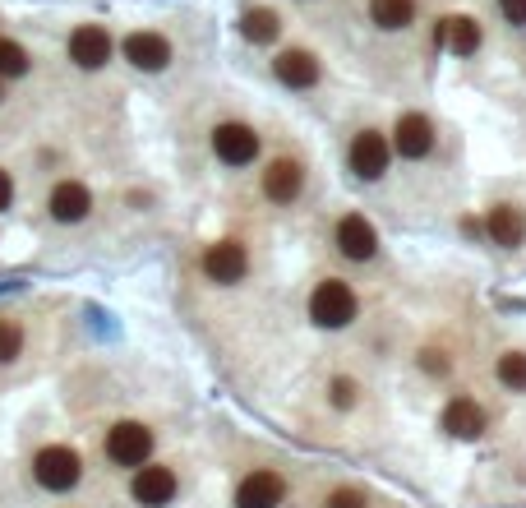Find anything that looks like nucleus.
<instances>
[{
	"label": "nucleus",
	"instance_id": "nucleus-17",
	"mask_svg": "<svg viewBox=\"0 0 526 508\" xmlns=\"http://www.w3.org/2000/svg\"><path fill=\"white\" fill-rule=\"evenodd\" d=\"M88 208H93V194H88V185L60 181L56 190H51V218H56V222H84Z\"/></svg>",
	"mask_w": 526,
	"mask_h": 508
},
{
	"label": "nucleus",
	"instance_id": "nucleus-9",
	"mask_svg": "<svg viewBox=\"0 0 526 508\" xmlns=\"http://www.w3.org/2000/svg\"><path fill=\"white\" fill-rule=\"evenodd\" d=\"M443 430H448L453 439H462V444H471V439H480L485 430H490V416H485V407H480L476 398L457 393V398L443 407Z\"/></svg>",
	"mask_w": 526,
	"mask_h": 508
},
{
	"label": "nucleus",
	"instance_id": "nucleus-15",
	"mask_svg": "<svg viewBox=\"0 0 526 508\" xmlns=\"http://www.w3.org/2000/svg\"><path fill=\"white\" fill-rule=\"evenodd\" d=\"M125 61L134 65V70H167L171 65V42L162 33H130L125 37Z\"/></svg>",
	"mask_w": 526,
	"mask_h": 508
},
{
	"label": "nucleus",
	"instance_id": "nucleus-12",
	"mask_svg": "<svg viewBox=\"0 0 526 508\" xmlns=\"http://www.w3.org/2000/svg\"><path fill=\"white\" fill-rule=\"evenodd\" d=\"M282 499H287V481L277 472H268V467L250 472L236 485V508H277Z\"/></svg>",
	"mask_w": 526,
	"mask_h": 508
},
{
	"label": "nucleus",
	"instance_id": "nucleus-25",
	"mask_svg": "<svg viewBox=\"0 0 526 508\" xmlns=\"http://www.w3.org/2000/svg\"><path fill=\"white\" fill-rule=\"evenodd\" d=\"M356 402H360L356 379H342V375H337V379H333V407H337V412H351Z\"/></svg>",
	"mask_w": 526,
	"mask_h": 508
},
{
	"label": "nucleus",
	"instance_id": "nucleus-10",
	"mask_svg": "<svg viewBox=\"0 0 526 508\" xmlns=\"http://www.w3.org/2000/svg\"><path fill=\"white\" fill-rule=\"evenodd\" d=\"M333 241H337V250L347 254V259H356V264H365V259L379 254V236H374L370 218H360V213H342V218H337Z\"/></svg>",
	"mask_w": 526,
	"mask_h": 508
},
{
	"label": "nucleus",
	"instance_id": "nucleus-13",
	"mask_svg": "<svg viewBox=\"0 0 526 508\" xmlns=\"http://www.w3.org/2000/svg\"><path fill=\"white\" fill-rule=\"evenodd\" d=\"M70 61L79 70H102L111 61V33L97 24H79L70 33Z\"/></svg>",
	"mask_w": 526,
	"mask_h": 508
},
{
	"label": "nucleus",
	"instance_id": "nucleus-29",
	"mask_svg": "<svg viewBox=\"0 0 526 508\" xmlns=\"http://www.w3.org/2000/svg\"><path fill=\"white\" fill-rule=\"evenodd\" d=\"M0 102H5V88H0Z\"/></svg>",
	"mask_w": 526,
	"mask_h": 508
},
{
	"label": "nucleus",
	"instance_id": "nucleus-19",
	"mask_svg": "<svg viewBox=\"0 0 526 508\" xmlns=\"http://www.w3.org/2000/svg\"><path fill=\"white\" fill-rule=\"evenodd\" d=\"M277 33H282V14L268 10V5H254V10L240 14V37H245V42H254V47H268V42H277Z\"/></svg>",
	"mask_w": 526,
	"mask_h": 508
},
{
	"label": "nucleus",
	"instance_id": "nucleus-3",
	"mask_svg": "<svg viewBox=\"0 0 526 508\" xmlns=\"http://www.w3.org/2000/svg\"><path fill=\"white\" fill-rule=\"evenodd\" d=\"M33 476H37L42 490L65 495V490H74L79 476H84V458H79L74 448H65V444H51V448H42V453L33 458Z\"/></svg>",
	"mask_w": 526,
	"mask_h": 508
},
{
	"label": "nucleus",
	"instance_id": "nucleus-5",
	"mask_svg": "<svg viewBox=\"0 0 526 508\" xmlns=\"http://www.w3.org/2000/svg\"><path fill=\"white\" fill-rule=\"evenodd\" d=\"M388 139H393V148H397V153H402L407 162L430 158L434 144H439V134H434V121L425 116V111H402Z\"/></svg>",
	"mask_w": 526,
	"mask_h": 508
},
{
	"label": "nucleus",
	"instance_id": "nucleus-16",
	"mask_svg": "<svg viewBox=\"0 0 526 508\" xmlns=\"http://www.w3.org/2000/svg\"><path fill=\"white\" fill-rule=\"evenodd\" d=\"M485 231H490V241L503 245V250H517L526 241V213L517 204H494L485 213Z\"/></svg>",
	"mask_w": 526,
	"mask_h": 508
},
{
	"label": "nucleus",
	"instance_id": "nucleus-8",
	"mask_svg": "<svg viewBox=\"0 0 526 508\" xmlns=\"http://www.w3.org/2000/svg\"><path fill=\"white\" fill-rule=\"evenodd\" d=\"M305 190V167L296 158H273L263 167V199L268 204H296Z\"/></svg>",
	"mask_w": 526,
	"mask_h": 508
},
{
	"label": "nucleus",
	"instance_id": "nucleus-1",
	"mask_svg": "<svg viewBox=\"0 0 526 508\" xmlns=\"http://www.w3.org/2000/svg\"><path fill=\"white\" fill-rule=\"evenodd\" d=\"M356 315H360V301H356V291H351V282H342V278H323L319 287L310 291V319L319 328H347V324H356Z\"/></svg>",
	"mask_w": 526,
	"mask_h": 508
},
{
	"label": "nucleus",
	"instance_id": "nucleus-4",
	"mask_svg": "<svg viewBox=\"0 0 526 508\" xmlns=\"http://www.w3.org/2000/svg\"><path fill=\"white\" fill-rule=\"evenodd\" d=\"M148 453H153V430L139 421H120L107 430V458L116 462V467H144Z\"/></svg>",
	"mask_w": 526,
	"mask_h": 508
},
{
	"label": "nucleus",
	"instance_id": "nucleus-2",
	"mask_svg": "<svg viewBox=\"0 0 526 508\" xmlns=\"http://www.w3.org/2000/svg\"><path fill=\"white\" fill-rule=\"evenodd\" d=\"M388 162H393V139H388L383 130L365 125V130L351 134V144H347V167L356 171V181H379L383 171H388Z\"/></svg>",
	"mask_w": 526,
	"mask_h": 508
},
{
	"label": "nucleus",
	"instance_id": "nucleus-7",
	"mask_svg": "<svg viewBox=\"0 0 526 508\" xmlns=\"http://www.w3.org/2000/svg\"><path fill=\"white\" fill-rule=\"evenodd\" d=\"M130 495H134V504H144V508H167L176 499V472L157 467V462H144L130 481Z\"/></svg>",
	"mask_w": 526,
	"mask_h": 508
},
{
	"label": "nucleus",
	"instance_id": "nucleus-28",
	"mask_svg": "<svg viewBox=\"0 0 526 508\" xmlns=\"http://www.w3.org/2000/svg\"><path fill=\"white\" fill-rule=\"evenodd\" d=\"M425 370H430V375H448V361H443V351H425Z\"/></svg>",
	"mask_w": 526,
	"mask_h": 508
},
{
	"label": "nucleus",
	"instance_id": "nucleus-22",
	"mask_svg": "<svg viewBox=\"0 0 526 508\" xmlns=\"http://www.w3.org/2000/svg\"><path fill=\"white\" fill-rule=\"evenodd\" d=\"M19 74H28V51L10 37H0V79H19Z\"/></svg>",
	"mask_w": 526,
	"mask_h": 508
},
{
	"label": "nucleus",
	"instance_id": "nucleus-14",
	"mask_svg": "<svg viewBox=\"0 0 526 508\" xmlns=\"http://www.w3.org/2000/svg\"><path fill=\"white\" fill-rule=\"evenodd\" d=\"M273 74L282 79L287 88H314L319 84V74H323V65H319V56L314 51H305V47H287L282 56L273 61Z\"/></svg>",
	"mask_w": 526,
	"mask_h": 508
},
{
	"label": "nucleus",
	"instance_id": "nucleus-23",
	"mask_svg": "<svg viewBox=\"0 0 526 508\" xmlns=\"http://www.w3.org/2000/svg\"><path fill=\"white\" fill-rule=\"evenodd\" d=\"M19 351H24V328L14 319H0V365H10Z\"/></svg>",
	"mask_w": 526,
	"mask_h": 508
},
{
	"label": "nucleus",
	"instance_id": "nucleus-27",
	"mask_svg": "<svg viewBox=\"0 0 526 508\" xmlns=\"http://www.w3.org/2000/svg\"><path fill=\"white\" fill-rule=\"evenodd\" d=\"M14 204V181H10V171H0V213Z\"/></svg>",
	"mask_w": 526,
	"mask_h": 508
},
{
	"label": "nucleus",
	"instance_id": "nucleus-11",
	"mask_svg": "<svg viewBox=\"0 0 526 508\" xmlns=\"http://www.w3.org/2000/svg\"><path fill=\"white\" fill-rule=\"evenodd\" d=\"M204 273L213 282H222V287H231V282H240L245 273H250V250L240 241H217L204 250Z\"/></svg>",
	"mask_w": 526,
	"mask_h": 508
},
{
	"label": "nucleus",
	"instance_id": "nucleus-26",
	"mask_svg": "<svg viewBox=\"0 0 526 508\" xmlns=\"http://www.w3.org/2000/svg\"><path fill=\"white\" fill-rule=\"evenodd\" d=\"M499 10H503V19H508V24L526 28V0H499Z\"/></svg>",
	"mask_w": 526,
	"mask_h": 508
},
{
	"label": "nucleus",
	"instance_id": "nucleus-18",
	"mask_svg": "<svg viewBox=\"0 0 526 508\" xmlns=\"http://www.w3.org/2000/svg\"><path fill=\"white\" fill-rule=\"evenodd\" d=\"M439 37H443V47L453 51V56H476L480 51V24L471 19V14H448L439 24Z\"/></svg>",
	"mask_w": 526,
	"mask_h": 508
},
{
	"label": "nucleus",
	"instance_id": "nucleus-20",
	"mask_svg": "<svg viewBox=\"0 0 526 508\" xmlns=\"http://www.w3.org/2000/svg\"><path fill=\"white\" fill-rule=\"evenodd\" d=\"M370 19L383 33H402L416 19V0H370Z\"/></svg>",
	"mask_w": 526,
	"mask_h": 508
},
{
	"label": "nucleus",
	"instance_id": "nucleus-6",
	"mask_svg": "<svg viewBox=\"0 0 526 508\" xmlns=\"http://www.w3.org/2000/svg\"><path fill=\"white\" fill-rule=\"evenodd\" d=\"M213 153H217V162H227V167H250V162L259 158V134L245 121H222L213 130Z\"/></svg>",
	"mask_w": 526,
	"mask_h": 508
},
{
	"label": "nucleus",
	"instance_id": "nucleus-21",
	"mask_svg": "<svg viewBox=\"0 0 526 508\" xmlns=\"http://www.w3.org/2000/svg\"><path fill=\"white\" fill-rule=\"evenodd\" d=\"M494 375L508 393H526V351H503L499 365H494Z\"/></svg>",
	"mask_w": 526,
	"mask_h": 508
},
{
	"label": "nucleus",
	"instance_id": "nucleus-24",
	"mask_svg": "<svg viewBox=\"0 0 526 508\" xmlns=\"http://www.w3.org/2000/svg\"><path fill=\"white\" fill-rule=\"evenodd\" d=\"M323 508H370V495H365L360 485H337Z\"/></svg>",
	"mask_w": 526,
	"mask_h": 508
}]
</instances>
